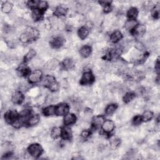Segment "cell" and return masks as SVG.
Here are the masks:
<instances>
[{
  "mask_svg": "<svg viewBox=\"0 0 160 160\" xmlns=\"http://www.w3.org/2000/svg\"><path fill=\"white\" fill-rule=\"evenodd\" d=\"M120 143H121L120 139L116 137L112 138L110 141V145L113 149H116V148H118L119 146Z\"/></svg>",
  "mask_w": 160,
  "mask_h": 160,
  "instance_id": "e575fe53",
  "label": "cell"
},
{
  "mask_svg": "<svg viewBox=\"0 0 160 160\" xmlns=\"http://www.w3.org/2000/svg\"><path fill=\"white\" fill-rule=\"evenodd\" d=\"M142 118L140 116H136L135 118L133 119V124L134 126H138L142 122Z\"/></svg>",
  "mask_w": 160,
  "mask_h": 160,
  "instance_id": "ab89813d",
  "label": "cell"
},
{
  "mask_svg": "<svg viewBox=\"0 0 160 160\" xmlns=\"http://www.w3.org/2000/svg\"><path fill=\"white\" fill-rule=\"evenodd\" d=\"M76 118L75 115L69 113V114H66L64 118V124L66 126L71 125L76 122Z\"/></svg>",
  "mask_w": 160,
  "mask_h": 160,
  "instance_id": "8fae6325",
  "label": "cell"
},
{
  "mask_svg": "<svg viewBox=\"0 0 160 160\" xmlns=\"http://www.w3.org/2000/svg\"><path fill=\"white\" fill-rule=\"evenodd\" d=\"M18 118V113L14 110H10L5 114V119L8 123L12 124Z\"/></svg>",
  "mask_w": 160,
  "mask_h": 160,
  "instance_id": "3957f363",
  "label": "cell"
},
{
  "mask_svg": "<svg viewBox=\"0 0 160 160\" xmlns=\"http://www.w3.org/2000/svg\"><path fill=\"white\" fill-rule=\"evenodd\" d=\"M115 128V123L111 120H106L102 124L103 130L106 133H110L112 132Z\"/></svg>",
  "mask_w": 160,
  "mask_h": 160,
  "instance_id": "ba28073f",
  "label": "cell"
},
{
  "mask_svg": "<svg viewBox=\"0 0 160 160\" xmlns=\"http://www.w3.org/2000/svg\"><path fill=\"white\" fill-rule=\"evenodd\" d=\"M93 80H94V77L92 73L89 71H85L81 77V83L82 84H91L93 81Z\"/></svg>",
  "mask_w": 160,
  "mask_h": 160,
  "instance_id": "277c9868",
  "label": "cell"
},
{
  "mask_svg": "<svg viewBox=\"0 0 160 160\" xmlns=\"http://www.w3.org/2000/svg\"><path fill=\"white\" fill-rule=\"evenodd\" d=\"M154 8H155V5L151 1L147 2L146 5H144V10H145V11H150Z\"/></svg>",
  "mask_w": 160,
  "mask_h": 160,
  "instance_id": "7bdbcfd3",
  "label": "cell"
},
{
  "mask_svg": "<svg viewBox=\"0 0 160 160\" xmlns=\"http://www.w3.org/2000/svg\"><path fill=\"white\" fill-rule=\"evenodd\" d=\"M32 18L34 19V21L40 20L42 18V16H43L41 11H40L38 9H34L33 12H32Z\"/></svg>",
  "mask_w": 160,
  "mask_h": 160,
  "instance_id": "83f0119b",
  "label": "cell"
},
{
  "mask_svg": "<svg viewBox=\"0 0 160 160\" xmlns=\"http://www.w3.org/2000/svg\"><path fill=\"white\" fill-rule=\"evenodd\" d=\"M146 32V26L143 24L137 25L135 27V28L133 30V33L136 36L141 37Z\"/></svg>",
  "mask_w": 160,
  "mask_h": 160,
  "instance_id": "30bf717a",
  "label": "cell"
},
{
  "mask_svg": "<svg viewBox=\"0 0 160 160\" xmlns=\"http://www.w3.org/2000/svg\"><path fill=\"white\" fill-rule=\"evenodd\" d=\"M32 61V65L34 68H39L41 67V66L43 64V61L40 58L36 57L34 58Z\"/></svg>",
  "mask_w": 160,
  "mask_h": 160,
  "instance_id": "1f68e13d",
  "label": "cell"
},
{
  "mask_svg": "<svg viewBox=\"0 0 160 160\" xmlns=\"http://www.w3.org/2000/svg\"><path fill=\"white\" fill-rule=\"evenodd\" d=\"M155 70L158 73H159V63L158 60L155 63Z\"/></svg>",
  "mask_w": 160,
  "mask_h": 160,
  "instance_id": "c3c4849f",
  "label": "cell"
},
{
  "mask_svg": "<svg viewBox=\"0 0 160 160\" xmlns=\"http://www.w3.org/2000/svg\"><path fill=\"white\" fill-rule=\"evenodd\" d=\"M60 85L61 86V87H63V88H66V87H68V81H66V80H62L60 81Z\"/></svg>",
  "mask_w": 160,
  "mask_h": 160,
  "instance_id": "bcb514c9",
  "label": "cell"
},
{
  "mask_svg": "<svg viewBox=\"0 0 160 160\" xmlns=\"http://www.w3.org/2000/svg\"><path fill=\"white\" fill-rule=\"evenodd\" d=\"M56 107L54 106H49L46 107L43 110V114L46 116H51L55 114Z\"/></svg>",
  "mask_w": 160,
  "mask_h": 160,
  "instance_id": "4316f807",
  "label": "cell"
},
{
  "mask_svg": "<svg viewBox=\"0 0 160 160\" xmlns=\"http://www.w3.org/2000/svg\"><path fill=\"white\" fill-rule=\"evenodd\" d=\"M56 81L54 77L52 75H48L45 77L44 80H43V84L45 85L46 87L48 88L51 84H52L53 82Z\"/></svg>",
  "mask_w": 160,
  "mask_h": 160,
  "instance_id": "d4e9b609",
  "label": "cell"
},
{
  "mask_svg": "<svg viewBox=\"0 0 160 160\" xmlns=\"http://www.w3.org/2000/svg\"><path fill=\"white\" fill-rule=\"evenodd\" d=\"M26 118H26V117H25V116H21L20 117H19V118H18L12 123L13 126L14 128H21L22 126H23V124H24L26 123Z\"/></svg>",
  "mask_w": 160,
  "mask_h": 160,
  "instance_id": "4fadbf2b",
  "label": "cell"
},
{
  "mask_svg": "<svg viewBox=\"0 0 160 160\" xmlns=\"http://www.w3.org/2000/svg\"><path fill=\"white\" fill-rule=\"evenodd\" d=\"M39 122H40V116L38 115H34L30 117L27 123L29 126H34L37 124Z\"/></svg>",
  "mask_w": 160,
  "mask_h": 160,
  "instance_id": "7402d4cb",
  "label": "cell"
},
{
  "mask_svg": "<svg viewBox=\"0 0 160 160\" xmlns=\"http://www.w3.org/2000/svg\"><path fill=\"white\" fill-rule=\"evenodd\" d=\"M54 14V16L56 17H62L66 15V14H67V10H66V8H65V7L60 6L57 7L55 9Z\"/></svg>",
  "mask_w": 160,
  "mask_h": 160,
  "instance_id": "5bb4252c",
  "label": "cell"
},
{
  "mask_svg": "<svg viewBox=\"0 0 160 160\" xmlns=\"http://www.w3.org/2000/svg\"><path fill=\"white\" fill-rule=\"evenodd\" d=\"M92 52L91 48L90 47V46L88 45H85L83 46V47H81L80 49V53L81 55L84 57V58H88L89 56Z\"/></svg>",
  "mask_w": 160,
  "mask_h": 160,
  "instance_id": "7c38bea8",
  "label": "cell"
},
{
  "mask_svg": "<svg viewBox=\"0 0 160 160\" xmlns=\"http://www.w3.org/2000/svg\"><path fill=\"white\" fill-rule=\"evenodd\" d=\"M135 97V95L133 93L129 92V93H127L126 94L124 95L123 98V100L126 103H129L134 99Z\"/></svg>",
  "mask_w": 160,
  "mask_h": 160,
  "instance_id": "d590c367",
  "label": "cell"
},
{
  "mask_svg": "<svg viewBox=\"0 0 160 160\" xmlns=\"http://www.w3.org/2000/svg\"><path fill=\"white\" fill-rule=\"evenodd\" d=\"M40 3L39 1L36 0H32V1H29L28 2V6L31 8H34L36 6H38V4Z\"/></svg>",
  "mask_w": 160,
  "mask_h": 160,
  "instance_id": "b9f144b4",
  "label": "cell"
},
{
  "mask_svg": "<svg viewBox=\"0 0 160 160\" xmlns=\"http://www.w3.org/2000/svg\"><path fill=\"white\" fill-rule=\"evenodd\" d=\"M74 63L73 60L70 58H66L63 62V66L65 69H71L73 67Z\"/></svg>",
  "mask_w": 160,
  "mask_h": 160,
  "instance_id": "f1b7e54d",
  "label": "cell"
},
{
  "mask_svg": "<svg viewBox=\"0 0 160 160\" xmlns=\"http://www.w3.org/2000/svg\"><path fill=\"white\" fill-rule=\"evenodd\" d=\"M153 10L151 12V14H152V16L157 18H158L159 16V9H153Z\"/></svg>",
  "mask_w": 160,
  "mask_h": 160,
  "instance_id": "f6af8a7d",
  "label": "cell"
},
{
  "mask_svg": "<svg viewBox=\"0 0 160 160\" xmlns=\"http://www.w3.org/2000/svg\"><path fill=\"white\" fill-rule=\"evenodd\" d=\"M65 43V39L62 36H58L54 37L51 41V45L54 48H60Z\"/></svg>",
  "mask_w": 160,
  "mask_h": 160,
  "instance_id": "52a82bcc",
  "label": "cell"
},
{
  "mask_svg": "<svg viewBox=\"0 0 160 160\" xmlns=\"http://www.w3.org/2000/svg\"><path fill=\"white\" fill-rule=\"evenodd\" d=\"M153 117V113L151 111H145L142 115V120L144 122H149Z\"/></svg>",
  "mask_w": 160,
  "mask_h": 160,
  "instance_id": "4dcf8cb0",
  "label": "cell"
},
{
  "mask_svg": "<svg viewBox=\"0 0 160 160\" xmlns=\"http://www.w3.org/2000/svg\"><path fill=\"white\" fill-rule=\"evenodd\" d=\"M117 108V105L115 104H110L106 107V110H105V112L106 114L108 115H111L113 113H114Z\"/></svg>",
  "mask_w": 160,
  "mask_h": 160,
  "instance_id": "d6a6232c",
  "label": "cell"
},
{
  "mask_svg": "<svg viewBox=\"0 0 160 160\" xmlns=\"http://www.w3.org/2000/svg\"><path fill=\"white\" fill-rule=\"evenodd\" d=\"M28 151L32 157L38 158L41 155L43 152V149L40 144L34 143L31 144L28 147Z\"/></svg>",
  "mask_w": 160,
  "mask_h": 160,
  "instance_id": "6da1fadb",
  "label": "cell"
},
{
  "mask_svg": "<svg viewBox=\"0 0 160 160\" xmlns=\"http://www.w3.org/2000/svg\"><path fill=\"white\" fill-rule=\"evenodd\" d=\"M13 4L11 2L6 1L1 6V10L3 13H9L13 9Z\"/></svg>",
  "mask_w": 160,
  "mask_h": 160,
  "instance_id": "44dd1931",
  "label": "cell"
},
{
  "mask_svg": "<svg viewBox=\"0 0 160 160\" xmlns=\"http://www.w3.org/2000/svg\"><path fill=\"white\" fill-rule=\"evenodd\" d=\"M35 55H36V52H35V51L33 49H31L28 53H27V54L25 55V59L26 61L32 60L35 57Z\"/></svg>",
  "mask_w": 160,
  "mask_h": 160,
  "instance_id": "8d00e7d4",
  "label": "cell"
},
{
  "mask_svg": "<svg viewBox=\"0 0 160 160\" xmlns=\"http://www.w3.org/2000/svg\"><path fill=\"white\" fill-rule=\"evenodd\" d=\"M93 116V112L89 109H87L84 112V115L83 116V120L87 122H89V121H91Z\"/></svg>",
  "mask_w": 160,
  "mask_h": 160,
  "instance_id": "f546056e",
  "label": "cell"
},
{
  "mask_svg": "<svg viewBox=\"0 0 160 160\" xmlns=\"http://www.w3.org/2000/svg\"><path fill=\"white\" fill-rule=\"evenodd\" d=\"M104 122V119L102 116H96L93 119V124L95 128H98L100 126H102Z\"/></svg>",
  "mask_w": 160,
  "mask_h": 160,
  "instance_id": "d6986e66",
  "label": "cell"
},
{
  "mask_svg": "<svg viewBox=\"0 0 160 160\" xmlns=\"http://www.w3.org/2000/svg\"><path fill=\"white\" fill-rule=\"evenodd\" d=\"M138 11L136 8L134 7L131 8L129 9L127 13V16L130 20H135V19L138 16Z\"/></svg>",
  "mask_w": 160,
  "mask_h": 160,
  "instance_id": "9a60e30c",
  "label": "cell"
},
{
  "mask_svg": "<svg viewBox=\"0 0 160 160\" xmlns=\"http://www.w3.org/2000/svg\"><path fill=\"white\" fill-rule=\"evenodd\" d=\"M89 135H90V131L87 130H84L83 131L81 132V138L83 139L88 138L89 136Z\"/></svg>",
  "mask_w": 160,
  "mask_h": 160,
  "instance_id": "ee69618b",
  "label": "cell"
},
{
  "mask_svg": "<svg viewBox=\"0 0 160 160\" xmlns=\"http://www.w3.org/2000/svg\"><path fill=\"white\" fill-rule=\"evenodd\" d=\"M18 71L21 76H26V75H27L29 72V69L26 65L21 64L19 66Z\"/></svg>",
  "mask_w": 160,
  "mask_h": 160,
  "instance_id": "484cf974",
  "label": "cell"
},
{
  "mask_svg": "<svg viewBox=\"0 0 160 160\" xmlns=\"http://www.w3.org/2000/svg\"><path fill=\"white\" fill-rule=\"evenodd\" d=\"M61 135L65 140H69L72 137V131L69 128H64L62 130Z\"/></svg>",
  "mask_w": 160,
  "mask_h": 160,
  "instance_id": "ffe728a7",
  "label": "cell"
},
{
  "mask_svg": "<svg viewBox=\"0 0 160 160\" xmlns=\"http://www.w3.org/2000/svg\"><path fill=\"white\" fill-rule=\"evenodd\" d=\"M69 111V106L67 104L61 103L56 107L55 114L58 116H63L66 115Z\"/></svg>",
  "mask_w": 160,
  "mask_h": 160,
  "instance_id": "5b68a950",
  "label": "cell"
},
{
  "mask_svg": "<svg viewBox=\"0 0 160 160\" xmlns=\"http://www.w3.org/2000/svg\"><path fill=\"white\" fill-rule=\"evenodd\" d=\"M24 100V96L21 91H15L11 96V101L15 104H20Z\"/></svg>",
  "mask_w": 160,
  "mask_h": 160,
  "instance_id": "8992f818",
  "label": "cell"
},
{
  "mask_svg": "<svg viewBox=\"0 0 160 160\" xmlns=\"http://www.w3.org/2000/svg\"><path fill=\"white\" fill-rule=\"evenodd\" d=\"M62 130L59 127H54L51 131V137L53 139H57L61 135Z\"/></svg>",
  "mask_w": 160,
  "mask_h": 160,
  "instance_id": "cb8c5ba5",
  "label": "cell"
},
{
  "mask_svg": "<svg viewBox=\"0 0 160 160\" xmlns=\"http://www.w3.org/2000/svg\"><path fill=\"white\" fill-rule=\"evenodd\" d=\"M137 26V22L136 20H128L124 24V27L126 31H131L133 30L135 27Z\"/></svg>",
  "mask_w": 160,
  "mask_h": 160,
  "instance_id": "603a6c76",
  "label": "cell"
},
{
  "mask_svg": "<svg viewBox=\"0 0 160 160\" xmlns=\"http://www.w3.org/2000/svg\"><path fill=\"white\" fill-rule=\"evenodd\" d=\"M48 6V4L46 1H40L38 4V8L39 10L40 11H45L46 9H47V8Z\"/></svg>",
  "mask_w": 160,
  "mask_h": 160,
  "instance_id": "f35d334b",
  "label": "cell"
},
{
  "mask_svg": "<svg viewBox=\"0 0 160 160\" xmlns=\"http://www.w3.org/2000/svg\"><path fill=\"white\" fill-rule=\"evenodd\" d=\"M14 146L11 143L9 142H5L2 145L1 147V151L3 152L5 155L7 153H10L11 151H13Z\"/></svg>",
  "mask_w": 160,
  "mask_h": 160,
  "instance_id": "e0dca14e",
  "label": "cell"
},
{
  "mask_svg": "<svg viewBox=\"0 0 160 160\" xmlns=\"http://www.w3.org/2000/svg\"><path fill=\"white\" fill-rule=\"evenodd\" d=\"M111 10V7L110 5H106V6H104V11L106 13L110 12Z\"/></svg>",
  "mask_w": 160,
  "mask_h": 160,
  "instance_id": "7dc6e473",
  "label": "cell"
},
{
  "mask_svg": "<svg viewBox=\"0 0 160 160\" xmlns=\"http://www.w3.org/2000/svg\"><path fill=\"white\" fill-rule=\"evenodd\" d=\"M135 47L139 52H143V51L144 50V48H145V46L142 42L137 41L135 43Z\"/></svg>",
  "mask_w": 160,
  "mask_h": 160,
  "instance_id": "74e56055",
  "label": "cell"
},
{
  "mask_svg": "<svg viewBox=\"0 0 160 160\" xmlns=\"http://www.w3.org/2000/svg\"><path fill=\"white\" fill-rule=\"evenodd\" d=\"M59 66V61L56 59H52L49 60L45 66L46 71H53L58 68Z\"/></svg>",
  "mask_w": 160,
  "mask_h": 160,
  "instance_id": "9c48e42d",
  "label": "cell"
},
{
  "mask_svg": "<svg viewBox=\"0 0 160 160\" xmlns=\"http://www.w3.org/2000/svg\"><path fill=\"white\" fill-rule=\"evenodd\" d=\"M42 76V72L40 70H34L29 75L28 80L31 83H36L40 81Z\"/></svg>",
  "mask_w": 160,
  "mask_h": 160,
  "instance_id": "7a4b0ae2",
  "label": "cell"
},
{
  "mask_svg": "<svg viewBox=\"0 0 160 160\" xmlns=\"http://www.w3.org/2000/svg\"><path fill=\"white\" fill-rule=\"evenodd\" d=\"M19 40L23 43H26L29 42L31 40V38L30 36V35L28 34V33L27 32H24L21 34L20 38H19Z\"/></svg>",
  "mask_w": 160,
  "mask_h": 160,
  "instance_id": "836d02e7",
  "label": "cell"
},
{
  "mask_svg": "<svg viewBox=\"0 0 160 160\" xmlns=\"http://www.w3.org/2000/svg\"><path fill=\"white\" fill-rule=\"evenodd\" d=\"M89 33V29H88L87 27L83 26L80 28L78 32V34L80 38H81V40H85L88 37Z\"/></svg>",
  "mask_w": 160,
  "mask_h": 160,
  "instance_id": "ac0fdd59",
  "label": "cell"
},
{
  "mask_svg": "<svg viewBox=\"0 0 160 160\" xmlns=\"http://www.w3.org/2000/svg\"><path fill=\"white\" fill-rule=\"evenodd\" d=\"M123 38V34L119 31H115L113 32L110 36V40L113 43H118L122 40Z\"/></svg>",
  "mask_w": 160,
  "mask_h": 160,
  "instance_id": "2e32d148",
  "label": "cell"
},
{
  "mask_svg": "<svg viewBox=\"0 0 160 160\" xmlns=\"http://www.w3.org/2000/svg\"><path fill=\"white\" fill-rule=\"evenodd\" d=\"M48 88L50 89L51 91H55L58 90V88H59V84H58L56 81H54L52 84H51L49 85Z\"/></svg>",
  "mask_w": 160,
  "mask_h": 160,
  "instance_id": "60d3db41",
  "label": "cell"
}]
</instances>
